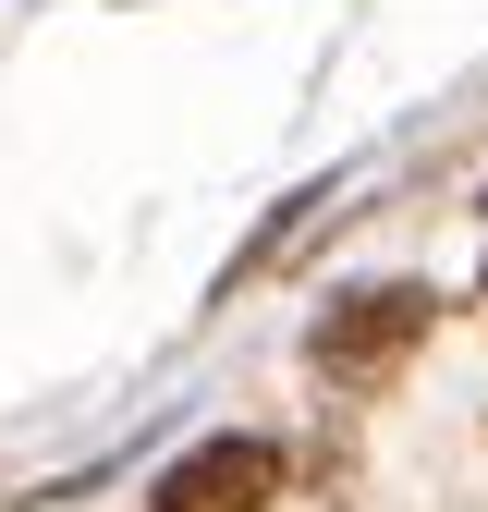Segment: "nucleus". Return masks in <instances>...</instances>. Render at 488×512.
Returning a JSON list of instances; mask_svg holds the SVG:
<instances>
[{
  "label": "nucleus",
  "instance_id": "obj_2",
  "mask_svg": "<svg viewBox=\"0 0 488 512\" xmlns=\"http://www.w3.org/2000/svg\"><path fill=\"white\" fill-rule=\"evenodd\" d=\"M269 488H281V452H269V439H208V452H183L159 476L147 512H269Z\"/></svg>",
  "mask_w": 488,
  "mask_h": 512
},
{
  "label": "nucleus",
  "instance_id": "obj_1",
  "mask_svg": "<svg viewBox=\"0 0 488 512\" xmlns=\"http://www.w3.org/2000/svg\"><path fill=\"white\" fill-rule=\"evenodd\" d=\"M415 330H427V293L366 281V293H342L318 330H305V354H318V378H391V366L415 354Z\"/></svg>",
  "mask_w": 488,
  "mask_h": 512
}]
</instances>
